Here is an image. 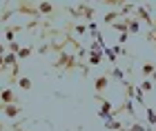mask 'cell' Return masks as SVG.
Listing matches in <instances>:
<instances>
[{
	"label": "cell",
	"instance_id": "5",
	"mask_svg": "<svg viewBox=\"0 0 156 131\" xmlns=\"http://www.w3.org/2000/svg\"><path fill=\"white\" fill-rule=\"evenodd\" d=\"M20 109H23V107H20V105H5L2 107V116H7V118H18V116H20Z\"/></svg>",
	"mask_w": 156,
	"mask_h": 131
},
{
	"label": "cell",
	"instance_id": "1",
	"mask_svg": "<svg viewBox=\"0 0 156 131\" xmlns=\"http://www.w3.org/2000/svg\"><path fill=\"white\" fill-rule=\"evenodd\" d=\"M67 11L72 13L74 18H87L89 22L94 20V16H96V11H94V7L91 5H78V7H67Z\"/></svg>",
	"mask_w": 156,
	"mask_h": 131
},
{
	"label": "cell",
	"instance_id": "16",
	"mask_svg": "<svg viewBox=\"0 0 156 131\" xmlns=\"http://www.w3.org/2000/svg\"><path fill=\"white\" fill-rule=\"evenodd\" d=\"M51 11H54V5H51V2H38V13H42V16H49Z\"/></svg>",
	"mask_w": 156,
	"mask_h": 131
},
{
	"label": "cell",
	"instance_id": "3",
	"mask_svg": "<svg viewBox=\"0 0 156 131\" xmlns=\"http://www.w3.org/2000/svg\"><path fill=\"white\" fill-rule=\"evenodd\" d=\"M13 13H27V16H34V18L40 16L38 13V5H31V2H20L18 9H13Z\"/></svg>",
	"mask_w": 156,
	"mask_h": 131
},
{
	"label": "cell",
	"instance_id": "15",
	"mask_svg": "<svg viewBox=\"0 0 156 131\" xmlns=\"http://www.w3.org/2000/svg\"><path fill=\"white\" fill-rule=\"evenodd\" d=\"M105 129H109V131H120V129H123V122L116 120V118H112V120L105 122Z\"/></svg>",
	"mask_w": 156,
	"mask_h": 131
},
{
	"label": "cell",
	"instance_id": "20",
	"mask_svg": "<svg viewBox=\"0 0 156 131\" xmlns=\"http://www.w3.org/2000/svg\"><path fill=\"white\" fill-rule=\"evenodd\" d=\"M31 53H34V49H31V47H20V51L16 53V56H18V60H25V58H29Z\"/></svg>",
	"mask_w": 156,
	"mask_h": 131
},
{
	"label": "cell",
	"instance_id": "10",
	"mask_svg": "<svg viewBox=\"0 0 156 131\" xmlns=\"http://www.w3.org/2000/svg\"><path fill=\"white\" fill-rule=\"evenodd\" d=\"M87 62H89L91 67L101 65V62H103V51H89V53H87Z\"/></svg>",
	"mask_w": 156,
	"mask_h": 131
},
{
	"label": "cell",
	"instance_id": "34",
	"mask_svg": "<svg viewBox=\"0 0 156 131\" xmlns=\"http://www.w3.org/2000/svg\"><path fill=\"white\" fill-rule=\"evenodd\" d=\"M120 131H127V129H125V127H123V129H120Z\"/></svg>",
	"mask_w": 156,
	"mask_h": 131
},
{
	"label": "cell",
	"instance_id": "29",
	"mask_svg": "<svg viewBox=\"0 0 156 131\" xmlns=\"http://www.w3.org/2000/svg\"><path fill=\"white\" fill-rule=\"evenodd\" d=\"M127 38H129V33H120V36H118V45L127 42Z\"/></svg>",
	"mask_w": 156,
	"mask_h": 131
},
{
	"label": "cell",
	"instance_id": "11",
	"mask_svg": "<svg viewBox=\"0 0 156 131\" xmlns=\"http://www.w3.org/2000/svg\"><path fill=\"white\" fill-rule=\"evenodd\" d=\"M16 82H18V87L23 89V91H31V87H34V82H31L29 76H20Z\"/></svg>",
	"mask_w": 156,
	"mask_h": 131
},
{
	"label": "cell",
	"instance_id": "4",
	"mask_svg": "<svg viewBox=\"0 0 156 131\" xmlns=\"http://www.w3.org/2000/svg\"><path fill=\"white\" fill-rule=\"evenodd\" d=\"M0 105H18V98L16 96H13V91L11 89H2V91H0Z\"/></svg>",
	"mask_w": 156,
	"mask_h": 131
},
{
	"label": "cell",
	"instance_id": "9",
	"mask_svg": "<svg viewBox=\"0 0 156 131\" xmlns=\"http://www.w3.org/2000/svg\"><path fill=\"white\" fill-rule=\"evenodd\" d=\"M7 67H9V69H16L18 67V56H16V53H11V51L5 53V67L2 69H7Z\"/></svg>",
	"mask_w": 156,
	"mask_h": 131
},
{
	"label": "cell",
	"instance_id": "31",
	"mask_svg": "<svg viewBox=\"0 0 156 131\" xmlns=\"http://www.w3.org/2000/svg\"><path fill=\"white\" fill-rule=\"evenodd\" d=\"M5 67V56H0V69Z\"/></svg>",
	"mask_w": 156,
	"mask_h": 131
},
{
	"label": "cell",
	"instance_id": "17",
	"mask_svg": "<svg viewBox=\"0 0 156 131\" xmlns=\"http://www.w3.org/2000/svg\"><path fill=\"white\" fill-rule=\"evenodd\" d=\"M145 116H147V122H150V127L156 129V111L152 107H145Z\"/></svg>",
	"mask_w": 156,
	"mask_h": 131
},
{
	"label": "cell",
	"instance_id": "27",
	"mask_svg": "<svg viewBox=\"0 0 156 131\" xmlns=\"http://www.w3.org/2000/svg\"><path fill=\"white\" fill-rule=\"evenodd\" d=\"M74 29H76L78 36H85V33H87V25H76Z\"/></svg>",
	"mask_w": 156,
	"mask_h": 131
},
{
	"label": "cell",
	"instance_id": "30",
	"mask_svg": "<svg viewBox=\"0 0 156 131\" xmlns=\"http://www.w3.org/2000/svg\"><path fill=\"white\" fill-rule=\"evenodd\" d=\"M5 53H7V47H5L2 42H0V56H5Z\"/></svg>",
	"mask_w": 156,
	"mask_h": 131
},
{
	"label": "cell",
	"instance_id": "33",
	"mask_svg": "<svg viewBox=\"0 0 156 131\" xmlns=\"http://www.w3.org/2000/svg\"><path fill=\"white\" fill-rule=\"evenodd\" d=\"M0 131H5V129H2V122H0Z\"/></svg>",
	"mask_w": 156,
	"mask_h": 131
},
{
	"label": "cell",
	"instance_id": "32",
	"mask_svg": "<svg viewBox=\"0 0 156 131\" xmlns=\"http://www.w3.org/2000/svg\"><path fill=\"white\" fill-rule=\"evenodd\" d=\"M152 80H156V71H154V73H152Z\"/></svg>",
	"mask_w": 156,
	"mask_h": 131
},
{
	"label": "cell",
	"instance_id": "12",
	"mask_svg": "<svg viewBox=\"0 0 156 131\" xmlns=\"http://www.w3.org/2000/svg\"><path fill=\"white\" fill-rule=\"evenodd\" d=\"M156 71V65L154 62H145L143 67H140V73H143V78L147 80V78H152V73Z\"/></svg>",
	"mask_w": 156,
	"mask_h": 131
},
{
	"label": "cell",
	"instance_id": "6",
	"mask_svg": "<svg viewBox=\"0 0 156 131\" xmlns=\"http://www.w3.org/2000/svg\"><path fill=\"white\" fill-rule=\"evenodd\" d=\"M109 85V76H98V78L94 80V89H96V93H103L105 89H107Z\"/></svg>",
	"mask_w": 156,
	"mask_h": 131
},
{
	"label": "cell",
	"instance_id": "21",
	"mask_svg": "<svg viewBox=\"0 0 156 131\" xmlns=\"http://www.w3.org/2000/svg\"><path fill=\"white\" fill-rule=\"evenodd\" d=\"M87 31L91 33V38H98V36H101V31H98V27H96V22H94V20H91V22H87Z\"/></svg>",
	"mask_w": 156,
	"mask_h": 131
},
{
	"label": "cell",
	"instance_id": "24",
	"mask_svg": "<svg viewBox=\"0 0 156 131\" xmlns=\"http://www.w3.org/2000/svg\"><path fill=\"white\" fill-rule=\"evenodd\" d=\"M7 49H9L11 53H18V51H20V42H18V40H13V42H9V47H7Z\"/></svg>",
	"mask_w": 156,
	"mask_h": 131
},
{
	"label": "cell",
	"instance_id": "8",
	"mask_svg": "<svg viewBox=\"0 0 156 131\" xmlns=\"http://www.w3.org/2000/svg\"><path fill=\"white\" fill-rule=\"evenodd\" d=\"M136 13H138V18H140V20H145V22H147V25H150L152 29H154V18L150 16L147 7H136Z\"/></svg>",
	"mask_w": 156,
	"mask_h": 131
},
{
	"label": "cell",
	"instance_id": "2",
	"mask_svg": "<svg viewBox=\"0 0 156 131\" xmlns=\"http://www.w3.org/2000/svg\"><path fill=\"white\" fill-rule=\"evenodd\" d=\"M98 102H101V109H98V118H101L103 122L112 120V118H114V116H116V109L112 107V102H109L107 98H101Z\"/></svg>",
	"mask_w": 156,
	"mask_h": 131
},
{
	"label": "cell",
	"instance_id": "19",
	"mask_svg": "<svg viewBox=\"0 0 156 131\" xmlns=\"http://www.w3.org/2000/svg\"><path fill=\"white\" fill-rule=\"evenodd\" d=\"M134 100L138 102V105H145V93L140 87H134Z\"/></svg>",
	"mask_w": 156,
	"mask_h": 131
},
{
	"label": "cell",
	"instance_id": "26",
	"mask_svg": "<svg viewBox=\"0 0 156 131\" xmlns=\"http://www.w3.org/2000/svg\"><path fill=\"white\" fill-rule=\"evenodd\" d=\"M127 131H145V125H140V122H134V125L127 127Z\"/></svg>",
	"mask_w": 156,
	"mask_h": 131
},
{
	"label": "cell",
	"instance_id": "18",
	"mask_svg": "<svg viewBox=\"0 0 156 131\" xmlns=\"http://www.w3.org/2000/svg\"><path fill=\"white\" fill-rule=\"evenodd\" d=\"M118 16H120V13L118 11H107V13H105V25H114L116 22V20H118Z\"/></svg>",
	"mask_w": 156,
	"mask_h": 131
},
{
	"label": "cell",
	"instance_id": "28",
	"mask_svg": "<svg viewBox=\"0 0 156 131\" xmlns=\"http://www.w3.org/2000/svg\"><path fill=\"white\" fill-rule=\"evenodd\" d=\"M112 51H114V56H123V53H125V49L120 45H114V49H112Z\"/></svg>",
	"mask_w": 156,
	"mask_h": 131
},
{
	"label": "cell",
	"instance_id": "14",
	"mask_svg": "<svg viewBox=\"0 0 156 131\" xmlns=\"http://www.w3.org/2000/svg\"><path fill=\"white\" fill-rule=\"evenodd\" d=\"M109 76H112V78H114L116 82H120V85H125V82H127V80H125V73L120 71L118 67H112V71H109Z\"/></svg>",
	"mask_w": 156,
	"mask_h": 131
},
{
	"label": "cell",
	"instance_id": "13",
	"mask_svg": "<svg viewBox=\"0 0 156 131\" xmlns=\"http://www.w3.org/2000/svg\"><path fill=\"white\" fill-rule=\"evenodd\" d=\"M125 25H127V33H138V31H140V22H138V20L127 18V20H125Z\"/></svg>",
	"mask_w": 156,
	"mask_h": 131
},
{
	"label": "cell",
	"instance_id": "25",
	"mask_svg": "<svg viewBox=\"0 0 156 131\" xmlns=\"http://www.w3.org/2000/svg\"><path fill=\"white\" fill-rule=\"evenodd\" d=\"M140 89H143V93H147V91H152V89H154V85H152V80H143V85H140Z\"/></svg>",
	"mask_w": 156,
	"mask_h": 131
},
{
	"label": "cell",
	"instance_id": "35",
	"mask_svg": "<svg viewBox=\"0 0 156 131\" xmlns=\"http://www.w3.org/2000/svg\"><path fill=\"white\" fill-rule=\"evenodd\" d=\"M0 9H2V7H0Z\"/></svg>",
	"mask_w": 156,
	"mask_h": 131
},
{
	"label": "cell",
	"instance_id": "23",
	"mask_svg": "<svg viewBox=\"0 0 156 131\" xmlns=\"http://www.w3.org/2000/svg\"><path fill=\"white\" fill-rule=\"evenodd\" d=\"M112 29L118 31V33H127V25L125 22H114V25H112Z\"/></svg>",
	"mask_w": 156,
	"mask_h": 131
},
{
	"label": "cell",
	"instance_id": "7",
	"mask_svg": "<svg viewBox=\"0 0 156 131\" xmlns=\"http://www.w3.org/2000/svg\"><path fill=\"white\" fill-rule=\"evenodd\" d=\"M56 67L74 69V67H78V65H76V58H74V56H60V58H58V62H56Z\"/></svg>",
	"mask_w": 156,
	"mask_h": 131
},
{
	"label": "cell",
	"instance_id": "22",
	"mask_svg": "<svg viewBox=\"0 0 156 131\" xmlns=\"http://www.w3.org/2000/svg\"><path fill=\"white\" fill-rule=\"evenodd\" d=\"M132 9H136V5H132V2H125L123 5V9H120L118 13H120V16H129V11Z\"/></svg>",
	"mask_w": 156,
	"mask_h": 131
}]
</instances>
